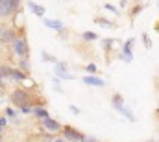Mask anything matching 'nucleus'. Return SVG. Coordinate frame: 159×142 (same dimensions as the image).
<instances>
[{
    "instance_id": "nucleus-32",
    "label": "nucleus",
    "mask_w": 159,
    "mask_h": 142,
    "mask_svg": "<svg viewBox=\"0 0 159 142\" xmlns=\"http://www.w3.org/2000/svg\"><path fill=\"white\" fill-rule=\"evenodd\" d=\"M2 129H4V127H2V126H0V133H2Z\"/></svg>"
},
{
    "instance_id": "nucleus-18",
    "label": "nucleus",
    "mask_w": 159,
    "mask_h": 142,
    "mask_svg": "<svg viewBox=\"0 0 159 142\" xmlns=\"http://www.w3.org/2000/svg\"><path fill=\"white\" fill-rule=\"evenodd\" d=\"M120 113H122V114H124V116H126V118H128L129 122H135V116L131 114V111H129V109H126V107H124V109H122Z\"/></svg>"
},
{
    "instance_id": "nucleus-19",
    "label": "nucleus",
    "mask_w": 159,
    "mask_h": 142,
    "mask_svg": "<svg viewBox=\"0 0 159 142\" xmlns=\"http://www.w3.org/2000/svg\"><path fill=\"white\" fill-rule=\"evenodd\" d=\"M143 44H144V48H152V41H150V37H148V33H143Z\"/></svg>"
},
{
    "instance_id": "nucleus-15",
    "label": "nucleus",
    "mask_w": 159,
    "mask_h": 142,
    "mask_svg": "<svg viewBox=\"0 0 159 142\" xmlns=\"http://www.w3.org/2000/svg\"><path fill=\"white\" fill-rule=\"evenodd\" d=\"M19 69L28 74L30 69H32V65H30V57H20V59H19Z\"/></svg>"
},
{
    "instance_id": "nucleus-6",
    "label": "nucleus",
    "mask_w": 159,
    "mask_h": 142,
    "mask_svg": "<svg viewBox=\"0 0 159 142\" xmlns=\"http://www.w3.org/2000/svg\"><path fill=\"white\" fill-rule=\"evenodd\" d=\"M17 39V32L9 26H2L0 28V44H6V46H11V42Z\"/></svg>"
},
{
    "instance_id": "nucleus-26",
    "label": "nucleus",
    "mask_w": 159,
    "mask_h": 142,
    "mask_svg": "<svg viewBox=\"0 0 159 142\" xmlns=\"http://www.w3.org/2000/svg\"><path fill=\"white\" fill-rule=\"evenodd\" d=\"M111 44H113V39H106V41H104V48H106V50L111 48Z\"/></svg>"
},
{
    "instance_id": "nucleus-9",
    "label": "nucleus",
    "mask_w": 159,
    "mask_h": 142,
    "mask_svg": "<svg viewBox=\"0 0 159 142\" xmlns=\"http://www.w3.org/2000/svg\"><path fill=\"white\" fill-rule=\"evenodd\" d=\"M83 83H87V85H91V87H104V85H106V83H104V79L96 78L94 74L85 76V78H83Z\"/></svg>"
},
{
    "instance_id": "nucleus-11",
    "label": "nucleus",
    "mask_w": 159,
    "mask_h": 142,
    "mask_svg": "<svg viewBox=\"0 0 159 142\" xmlns=\"http://www.w3.org/2000/svg\"><path fill=\"white\" fill-rule=\"evenodd\" d=\"M56 74L59 76V78H63V79H70L72 76L67 72V65L65 63H57V67H56Z\"/></svg>"
},
{
    "instance_id": "nucleus-33",
    "label": "nucleus",
    "mask_w": 159,
    "mask_h": 142,
    "mask_svg": "<svg viewBox=\"0 0 159 142\" xmlns=\"http://www.w3.org/2000/svg\"><path fill=\"white\" fill-rule=\"evenodd\" d=\"M150 142H154V140H150Z\"/></svg>"
},
{
    "instance_id": "nucleus-10",
    "label": "nucleus",
    "mask_w": 159,
    "mask_h": 142,
    "mask_svg": "<svg viewBox=\"0 0 159 142\" xmlns=\"http://www.w3.org/2000/svg\"><path fill=\"white\" fill-rule=\"evenodd\" d=\"M44 26L46 28H52V30H57V32L63 30V22L61 20H56V19H44Z\"/></svg>"
},
{
    "instance_id": "nucleus-27",
    "label": "nucleus",
    "mask_w": 159,
    "mask_h": 142,
    "mask_svg": "<svg viewBox=\"0 0 159 142\" xmlns=\"http://www.w3.org/2000/svg\"><path fill=\"white\" fill-rule=\"evenodd\" d=\"M52 142H69V140H67V139L61 135V137H54V140H52Z\"/></svg>"
},
{
    "instance_id": "nucleus-23",
    "label": "nucleus",
    "mask_w": 159,
    "mask_h": 142,
    "mask_svg": "<svg viewBox=\"0 0 159 142\" xmlns=\"http://www.w3.org/2000/svg\"><path fill=\"white\" fill-rule=\"evenodd\" d=\"M85 70L89 72V74H94L98 69H96V65H94V63H91V65H87V69H85Z\"/></svg>"
},
{
    "instance_id": "nucleus-12",
    "label": "nucleus",
    "mask_w": 159,
    "mask_h": 142,
    "mask_svg": "<svg viewBox=\"0 0 159 142\" xmlns=\"http://www.w3.org/2000/svg\"><path fill=\"white\" fill-rule=\"evenodd\" d=\"M28 7H30V9H32V13H34V15H37V17H43V15H44V7L39 6V4H35L34 0H30V2H28Z\"/></svg>"
},
{
    "instance_id": "nucleus-30",
    "label": "nucleus",
    "mask_w": 159,
    "mask_h": 142,
    "mask_svg": "<svg viewBox=\"0 0 159 142\" xmlns=\"http://www.w3.org/2000/svg\"><path fill=\"white\" fill-rule=\"evenodd\" d=\"M2 104H4V91L0 89V107H2Z\"/></svg>"
},
{
    "instance_id": "nucleus-24",
    "label": "nucleus",
    "mask_w": 159,
    "mask_h": 142,
    "mask_svg": "<svg viewBox=\"0 0 159 142\" xmlns=\"http://www.w3.org/2000/svg\"><path fill=\"white\" fill-rule=\"evenodd\" d=\"M104 9H109L111 13H117V15H119V9H117L115 6H111V4H106V6H104Z\"/></svg>"
},
{
    "instance_id": "nucleus-17",
    "label": "nucleus",
    "mask_w": 159,
    "mask_h": 142,
    "mask_svg": "<svg viewBox=\"0 0 159 142\" xmlns=\"http://www.w3.org/2000/svg\"><path fill=\"white\" fill-rule=\"evenodd\" d=\"M4 113H6V116H7V118H11L13 122H19L17 113H15V109H13V107H6V111H4Z\"/></svg>"
},
{
    "instance_id": "nucleus-25",
    "label": "nucleus",
    "mask_w": 159,
    "mask_h": 142,
    "mask_svg": "<svg viewBox=\"0 0 159 142\" xmlns=\"http://www.w3.org/2000/svg\"><path fill=\"white\" fill-rule=\"evenodd\" d=\"M0 126H2V127H7V116H6V114L0 116Z\"/></svg>"
},
{
    "instance_id": "nucleus-3",
    "label": "nucleus",
    "mask_w": 159,
    "mask_h": 142,
    "mask_svg": "<svg viewBox=\"0 0 159 142\" xmlns=\"http://www.w3.org/2000/svg\"><path fill=\"white\" fill-rule=\"evenodd\" d=\"M20 0H0V19H11L19 11Z\"/></svg>"
},
{
    "instance_id": "nucleus-29",
    "label": "nucleus",
    "mask_w": 159,
    "mask_h": 142,
    "mask_svg": "<svg viewBox=\"0 0 159 142\" xmlns=\"http://www.w3.org/2000/svg\"><path fill=\"white\" fill-rule=\"evenodd\" d=\"M83 142H96V139H94V137H85Z\"/></svg>"
},
{
    "instance_id": "nucleus-16",
    "label": "nucleus",
    "mask_w": 159,
    "mask_h": 142,
    "mask_svg": "<svg viewBox=\"0 0 159 142\" xmlns=\"http://www.w3.org/2000/svg\"><path fill=\"white\" fill-rule=\"evenodd\" d=\"M81 39H83V41H87V42H93V41H96V39H98V35H96L94 32H83V33H81Z\"/></svg>"
},
{
    "instance_id": "nucleus-31",
    "label": "nucleus",
    "mask_w": 159,
    "mask_h": 142,
    "mask_svg": "<svg viewBox=\"0 0 159 142\" xmlns=\"http://www.w3.org/2000/svg\"><path fill=\"white\" fill-rule=\"evenodd\" d=\"M128 6V0H120V7H126Z\"/></svg>"
},
{
    "instance_id": "nucleus-28",
    "label": "nucleus",
    "mask_w": 159,
    "mask_h": 142,
    "mask_svg": "<svg viewBox=\"0 0 159 142\" xmlns=\"http://www.w3.org/2000/svg\"><path fill=\"white\" fill-rule=\"evenodd\" d=\"M69 109H70V111H72L74 114H80V109H78V107H76V105H70V107H69Z\"/></svg>"
},
{
    "instance_id": "nucleus-4",
    "label": "nucleus",
    "mask_w": 159,
    "mask_h": 142,
    "mask_svg": "<svg viewBox=\"0 0 159 142\" xmlns=\"http://www.w3.org/2000/svg\"><path fill=\"white\" fill-rule=\"evenodd\" d=\"M9 85H13V69L0 65V89H7Z\"/></svg>"
},
{
    "instance_id": "nucleus-1",
    "label": "nucleus",
    "mask_w": 159,
    "mask_h": 142,
    "mask_svg": "<svg viewBox=\"0 0 159 142\" xmlns=\"http://www.w3.org/2000/svg\"><path fill=\"white\" fill-rule=\"evenodd\" d=\"M32 98H34V94L28 92V91H24V89H13L11 94H9L11 104L17 109H20L22 105H32Z\"/></svg>"
},
{
    "instance_id": "nucleus-14",
    "label": "nucleus",
    "mask_w": 159,
    "mask_h": 142,
    "mask_svg": "<svg viewBox=\"0 0 159 142\" xmlns=\"http://www.w3.org/2000/svg\"><path fill=\"white\" fill-rule=\"evenodd\" d=\"M111 105L115 107L117 111H122V109H124V98H122L120 94H115V96L111 98Z\"/></svg>"
},
{
    "instance_id": "nucleus-5",
    "label": "nucleus",
    "mask_w": 159,
    "mask_h": 142,
    "mask_svg": "<svg viewBox=\"0 0 159 142\" xmlns=\"http://www.w3.org/2000/svg\"><path fill=\"white\" fill-rule=\"evenodd\" d=\"M61 135H63L69 142H83V139H85L83 133H80L78 129H74V127H70V126H63Z\"/></svg>"
},
{
    "instance_id": "nucleus-21",
    "label": "nucleus",
    "mask_w": 159,
    "mask_h": 142,
    "mask_svg": "<svg viewBox=\"0 0 159 142\" xmlns=\"http://www.w3.org/2000/svg\"><path fill=\"white\" fill-rule=\"evenodd\" d=\"M96 22H100V24L106 26V28H113V26H115L113 22H109V20H106V19H96Z\"/></svg>"
},
{
    "instance_id": "nucleus-2",
    "label": "nucleus",
    "mask_w": 159,
    "mask_h": 142,
    "mask_svg": "<svg viewBox=\"0 0 159 142\" xmlns=\"http://www.w3.org/2000/svg\"><path fill=\"white\" fill-rule=\"evenodd\" d=\"M11 52H13V55H15L17 59H20V57H28L30 48H28V41H26V37L24 35H17V39L11 42Z\"/></svg>"
},
{
    "instance_id": "nucleus-13",
    "label": "nucleus",
    "mask_w": 159,
    "mask_h": 142,
    "mask_svg": "<svg viewBox=\"0 0 159 142\" xmlns=\"http://www.w3.org/2000/svg\"><path fill=\"white\" fill-rule=\"evenodd\" d=\"M34 116L35 118H39V120H43V118H46V116H50V113L44 109V107H41V105H35L34 107Z\"/></svg>"
},
{
    "instance_id": "nucleus-22",
    "label": "nucleus",
    "mask_w": 159,
    "mask_h": 142,
    "mask_svg": "<svg viewBox=\"0 0 159 142\" xmlns=\"http://www.w3.org/2000/svg\"><path fill=\"white\" fill-rule=\"evenodd\" d=\"M141 9H143V6H141V4H137V6L133 7V11H131V19H135V17H137V13H141Z\"/></svg>"
},
{
    "instance_id": "nucleus-20",
    "label": "nucleus",
    "mask_w": 159,
    "mask_h": 142,
    "mask_svg": "<svg viewBox=\"0 0 159 142\" xmlns=\"http://www.w3.org/2000/svg\"><path fill=\"white\" fill-rule=\"evenodd\" d=\"M43 61H50V63H56V65L59 63V61H57L56 57H52V55H48L46 52H43Z\"/></svg>"
},
{
    "instance_id": "nucleus-8",
    "label": "nucleus",
    "mask_w": 159,
    "mask_h": 142,
    "mask_svg": "<svg viewBox=\"0 0 159 142\" xmlns=\"http://www.w3.org/2000/svg\"><path fill=\"white\" fill-rule=\"evenodd\" d=\"M133 42H135V39H128V41L124 42V46H122V55H120V59H122L124 63H131V59H133V54H131Z\"/></svg>"
},
{
    "instance_id": "nucleus-7",
    "label": "nucleus",
    "mask_w": 159,
    "mask_h": 142,
    "mask_svg": "<svg viewBox=\"0 0 159 142\" xmlns=\"http://www.w3.org/2000/svg\"><path fill=\"white\" fill-rule=\"evenodd\" d=\"M41 126L44 127V131H48V133H61V129H63V126L57 122V120H54V118H50V116H46V118H43L41 120Z\"/></svg>"
}]
</instances>
